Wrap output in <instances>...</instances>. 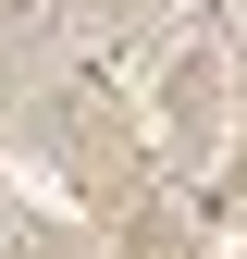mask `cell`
Returning a JSON list of instances; mask_svg holds the SVG:
<instances>
[{"label": "cell", "mask_w": 247, "mask_h": 259, "mask_svg": "<svg viewBox=\"0 0 247 259\" xmlns=\"http://www.w3.org/2000/svg\"><path fill=\"white\" fill-rule=\"evenodd\" d=\"M161 136L185 173H210V148H223V50H173L161 74Z\"/></svg>", "instance_id": "cell-1"}, {"label": "cell", "mask_w": 247, "mask_h": 259, "mask_svg": "<svg viewBox=\"0 0 247 259\" xmlns=\"http://www.w3.org/2000/svg\"><path fill=\"white\" fill-rule=\"evenodd\" d=\"M50 13H62V0H0V37H37Z\"/></svg>", "instance_id": "cell-2"}]
</instances>
